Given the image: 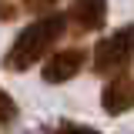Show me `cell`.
Returning a JSON list of instances; mask_svg holds the SVG:
<instances>
[{
	"label": "cell",
	"instance_id": "obj_2",
	"mask_svg": "<svg viewBox=\"0 0 134 134\" xmlns=\"http://www.w3.org/2000/svg\"><path fill=\"white\" fill-rule=\"evenodd\" d=\"M131 64V27H117L111 37L97 40L94 47V70L100 77H111Z\"/></svg>",
	"mask_w": 134,
	"mask_h": 134
},
{
	"label": "cell",
	"instance_id": "obj_1",
	"mask_svg": "<svg viewBox=\"0 0 134 134\" xmlns=\"http://www.w3.org/2000/svg\"><path fill=\"white\" fill-rule=\"evenodd\" d=\"M64 30H67L64 14H57V10L40 14L37 20H30V24L14 37V44L7 47V54H3V67L14 70V74L30 70L37 60H44L50 50L57 47V40L64 37Z\"/></svg>",
	"mask_w": 134,
	"mask_h": 134
},
{
	"label": "cell",
	"instance_id": "obj_3",
	"mask_svg": "<svg viewBox=\"0 0 134 134\" xmlns=\"http://www.w3.org/2000/svg\"><path fill=\"white\" fill-rule=\"evenodd\" d=\"M131 100H134V84H131V70L124 67V70L111 74V81L104 84L100 104H104V111L111 117H117V114H127L131 111Z\"/></svg>",
	"mask_w": 134,
	"mask_h": 134
},
{
	"label": "cell",
	"instance_id": "obj_6",
	"mask_svg": "<svg viewBox=\"0 0 134 134\" xmlns=\"http://www.w3.org/2000/svg\"><path fill=\"white\" fill-rule=\"evenodd\" d=\"M17 121V104H14V97L0 87V127H10Z\"/></svg>",
	"mask_w": 134,
	"mask_h": 134
},
{
	"label": "cell",
	"instance_id": "obj_5",
	"mask_svg": "<svg viewBox=\"0 0 134 134\" xmlns=\"http://www.w3.org/2000/svg\"><path fill=\"white\" fill-rule=\"evenodd\" d=\"M84 67V50L81 47H64L57 54H50L47 64H44V81L47 84H67L81 74Z\"/></svg>",
	"mask_w": 134,
	"mask_h": 134
},
{
	"label": "cell",
	"instance_id": "obj_7",
	"mask_svg": "<svg viewBox=\"0 0 134 134\" xmlns=\"http://www.w3.org/2000/svg\"><path fill=\"white\" fill-rule=\"evenodd\" d=\"M50 134H100L97 127H91V124H74V121H60L57 127Z\"/></svg>",
	"mask_w": 134,
	"mask_h": 134
},
{
	"label": "cell",
	"instance_id": "obj_4",
	"mask_svg": "<svg viewBox=\"0 0 134 134\" xmlns=\"http://www.w3.org/2000/svg\"><path fill=\"white\" fill-rule=\"evenodd\" d=\"M64 20L77 34H94L107 24V0H74Z\"/></svg>",
	"mask_w": 134,
	"mask_h": 134
},
{
	"label": "cell",
	"instance_id": "obj_8",
	"mask_svg": "<svg viewBox=\"0 0 134 134\" xmlns=\"http://www.w3.org/2000/svg\"><path fill=\"white\" fill-rule=\"evenodd\" d=\"M57 3H60V0H24V10H30V14H47Z\"/></svg>",
	"mask_w": 134,
	"mask_h": 134
}]
</instances>
